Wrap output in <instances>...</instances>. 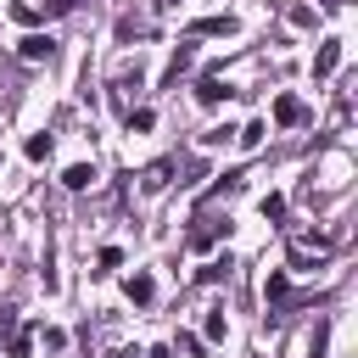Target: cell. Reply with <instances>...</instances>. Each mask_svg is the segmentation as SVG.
I'll return each instance as SVG.
<instances>
[{
  "instance_id": "cell-4",
  "label": "cell",
  "mask_w": 358,
  "mask_h": 358,
  "mask_svg": "<svg viewBox=\"0 0 358 358\" xmlns=\"http://www.w3.org/2000/svg\"><path fill=\"white\" fill-rule=\"evenodd\" d=\"M274 123H285V129H291V123H302V101H296L291 90H285V95H274Z\"/></svg>"
},
{
  "instance_id": "cell-16",
  "label": "cell",
  "mask_w": 358,
  "mask_h": 358,
  "mask_svg": "<svg viewBox=\"0 0 358 358\" xmlns=\"http://www.w3.org/2000/svg\"><path fill=\"white\" fill-rule=\"evenodd\" d=\"M241 145H246V151L263 145V123H246V129H241Z\"/></svg>"
},
{
  "instance_id": "cell-13",
  "label": "cell",
  "mask_w": 358,
  "mask_h": 358,
  "mask_svg": "<svg viewBox=\"0 0 358 358\" xmlns=\"http://www.w3.org/2000/svg\"><path fill=\"white\" fill-rule=\"evenodd\" d=\"M95 263H101V274H112V268L123 263V252H117V246H101V257H95Z\"/></svg>"
},
{
  "instance_id": "cell-9",
  "label": "cell",
  "mask_w": 358,
  "mask_h": 358,
  "mask_svg": "<svg viewBox=\"0 0 358 358\" xmlns=\"http://www.w3.org/2000/svg\"><path fill=\"white\" fill-rule=\"evenodd\" d=\"M22 157H28V162H45V157H50V134H28Z\"/></svg>"
},
{
  "instance_id": "cell-15",
  "label": "cell",
  "mask_w": 358,
  "mask_h": 358,
  "mask_svg": "<svg viewBox=\"0 0 358 358\" xmlns=\"http://www.w3.org/2000/svg\"><path fill=\"white\" fill-rule=\"evenodd\" d=\"M28 352H34V336L17 330V336H11V358H28Z\"/></svg>"
},
{
  "instance_id": "cell-14",
  "label": "cell",
  "mask_w": 358,
  "mask_h": 358,
  "mask_svg": "<svg viewBox=\"0 0 358 358\" xmlns=\"http://www.w3.org/2000/svg\"><path fill=\"white\" fill-rule=\"evenodd\" d=\"M201 330H207V341H224V330H229V324H224V313H207V324H201Z\"/></svg>"
},
{
  "instance_id": "cell-7",
  "label": "cell",
  "mask_w": 358,
  "mask_h": 358,
  "mask_svg": "<svg viewBox=\"0 0 358 358\" xmlns=\"http://www.w3.org/2000/svg\"><path fill=\"white\" fill-rule=\"evenodd\" d=\"M224 95H229V90H224V78H218V73H207V78L196 84V101H201V106H218Z\"/></svg>"
},
{
  "instance_id": "cell-1",
  "label": "cell",
  "mask_w": 358,
  "mask_h": 358,
  "mask_svg": "<svg viewBox=\"0 0 358 358\" xmlns=\"http://www.w3.org/2000/svg\"><path fill=\"white\" fill-rule=\"evenodd\" d=\"M17 56H22V62H50V56H56V39H50V34H28V39L17 45Z\"/></svg>"
},
{
  "instance_id": "cell-6",
  "label": "cell",
  "mask_w": 358,
  "mask_h": 358,
  "mask_svg": "<svg viewBox=\"0 0 358 358\" xmlns=\"http://www.w3.org/2000/svg\"><path fill=\"white\" fill-rule=\"evenodd\" d=\"M235 28H241V22H235V17H201V22H196V28H190V34H213V39H229V34H235Z\"/></svg>"
},
{
  "instance_id": "cell-11",
  "label": "cell",
  "mask_w": 358,
  "mask_h": 358,
  "mask_svg": "<svg viewBox=\"0 0 358 358\" xmlns=\"http://www.w3.org/2000/svg\"><path fill=\"white\" fill-rule=\"evenodd\" d=\"M218 280H229V257H213V263L201 268V285H218Z\"/></svg>"
},
{
  "instance_id": "cell-5",
  "label": "cell",
  "mask_w": 358,
  "mask_h": 358,
  "mask_svg": "<svg viewBox=\"0 0 358 358\" xmlns=\"http://www.w3.org/2000/svg\"><path fill=\"white\" fill-rule=\"evenodd\" d=\"M263 296H268V308H280V302L291 296V280H285V268H268V280H263Z\"/></svg>"
},
{
  "instance_id": "cell-8",
  "label": "cell",
  "mask_w": 358,
  "mask_h": 358,
  "mask_svg": "<svg viewBox=\"0 0 358 358\" xmlns=\"http://www.w3.org/2000/svg\"><path fill=\"white\" fill-rule=\"evenodd\" d=\"M62 185H67V190H90V185H95V168H90V162H73V168L62 173Z\"/></svg>"
},
{
  "instance_id": "cell-2",
  "label": "cell",
  "mask_w": 358,
  "mask_h": 358,
  "mask_svg": "<svg viewBox=\"0 0 358 358\" xmlns=\"http://www.w3.org/2000/svg\"><path fill=\"white\" fill-rule=\"evenodd\" d=\"M336 62H341V39H324V45H319V56H313V78H330V73H336Z\"/></svg>"
},
{
  "instance_id": "cell-17",
  "label": "cell",
  "mask_w": 358,
  "mask_h": 358,
  "mask_svg": "<svg viewBox=\"0 0 358 358\" xmlns=\"http://www.w3.org/2000/svg\"><path fill=\"white\" fill-rule=\"evenodd\" d=\"M263 218H285V196H263Z\"/></svg>"
},
{
  "instance_id": "cell-3",
  "label": "cell",
  "mask_w": 358,
  "mask_h": 358,
  "mask_svg": "<svg viewBox=\"0 0 358 358\" xmlns=\"http://www.w3.org/2000/svg\"><path fill=\"white\" fill-rule=\"evenodd\" d=\"M123 291H129V302H140V308H145V302H151V296H157V280H151V274H145V268H134V274H129V285H123Z\"/></svg>"
},
{
  "instance_id": "cell-12",
  "label": "cell",
  "mask_w": 358,
  "mask_h": 358,
  "mask_svg": "<svg viewBox=\"0 0 358 358\" xmlns=\"http://www.w3.org/2000/svg\"><path fill=\"white\" fill-rule=\"evenodd\" d=\"M151 123H157V112H151V106H140V112H129V129H134V134H145Z\"/></svg>"
},
{
  "instance_id": "cell-10",
  "label": "cell",
  "mask_w": 358,
  "mask_h": 358,
  "mask_svg": "<svg viewBox=\"0 0 358 358\" xmlns=\"http://www.w3.org/2000/svg\"><path fill=\"white\" fill-rule=\"evenodd\" d=\"M319 257H324V246H308V241L291 246V263H296V268H302V263H319Z\"/></svg>"
}]
</instances>
